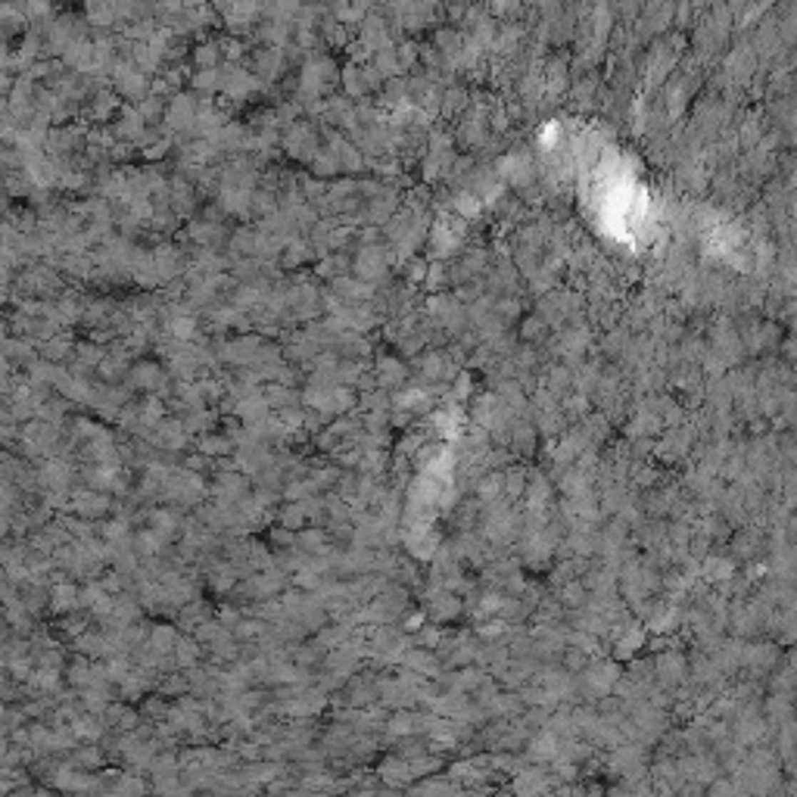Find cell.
Segmentation results:
<instances>
[{
    "instance_id": "8",
    "label": "cell",
    "mask_w": 797,
    "mask_h": 797,
    "mask_svg": "<svg viewBox=\"0 0 797 797\" xmlns=\"http://www.w3.org/2000/svg\"><path fill=\"white\" fill-rule=\"evenodd\" d=\"M113 109H116V97H113V93H97V97L91 100V116L93 118H106Z\"/></svg>"
},
{
    "instance_id": "10",
    "label": "cell",
    "mask_w": 797,
    "mask_h": 797,
    "mask_svg": "<svg viewBox=\"0 0 797 797\" xmlns=\"http://www.w3.org/2000/svg\"><path fill=\"white\" fill-rule=\"evenodd\" d=\"M4 303H10V290L0 287V305H4Z\"/></svg>"
},
{
    "instance_id": "3",
    "label": "cell",
    "mask_w": 797,
    "mask_h": 797,
    "mask_svg": "<svg viewBox=\"0 0 797 797\" xmlns=\"http://www.w3.org/2000/svg\"><path fill=\"white\" fill-rule=\"evenodd\" d=\"M63 66L66 68H75V72H88V68L93 66V44H88V41H75V44H68L63 50Z\"/></svg>"
},
{
    "instance_id": "7",
    "label": "cell",
    "mask_w": 797,
    "mask_h": 797,
    "mask_svg": "<svg viewBox=\"0 0 797 797\" xmlns=\"http://www.w3.org/2000/svg\"><path fill=\"white\" fill-rule=\"evenodd\" d=\"M159 380H162V371H159L156 365H137V367H134V377H131L134 387L150 390V387H156Z\"/></svg>"
},
{
    "instance_id": "5",
    "label": "cell",
    "mask_w": 797,
    "mask_h": 797,
    "mask_svg": "<svg viewBox=\"0 0 797 797\" xmlns=\"http://www.w3.org/2000/svg\"><path fill=\"white\" fill-rule=\"evenodd\" d=\"M116 91L125 93V97H137V93L143 91V75L137 72V68H131V66H118V72H116Z\"/></svg>"
},
{
    "instance_id": "6",
    "label": "cell",
    "mask_w": 797,
    "mask_h": 797,
    "mask_svg": "<svg viewBox=\"0 0 797 797\" xmlns=\"http://www.w3.org/2000/svg\"><path fill=\"white\" fill-rule=\"evenodd\" d=\"M31 181H29V175H25V171H6V178H4V193L10 196V200H29L31 196Z\"/></svg>"
},
{
    "instance_id": "9",
    "label": "cell",
    "mask_w": 797,
    "mask_h": 797,
    "mask_svg": "<svg viewBox=\"0 0 797 797\" xmlns=\"http://www.w3.org/2000/svg\"><path fill=\"white\" fill-rule=\"evenodd\" d=\"M196 63H200L203 68H212L218 63V50H215V44H203V47H196Z\"/></svg>"
},
{
    "instance_id": "2",
    "label": "cell",
    "mask_w": 797,
    "mask_h": 797,
    "mask_svg": "<svg viewBox=\"0 0 797 797\" xmlns=\"http://www.w3.org/2000/svg\"><path fill=\"white\" fill-rule=\"evenodd\" d=\"M38 352H41V358H44V362H50V365L66 362L68 352H72V337H68L66 330H59L56 337H50V340H44V342H38Z\"/></svg>"
},
{
    "instance_id": "1",
    "label": "cell",
    "mask_w": 797,
    "mask_h": 797,
    "mask_svg": "<svg viewBox=\"0 0 797 797\" xmlns=\"http://www.w3.org/2000/svg\"><path fill=\"white\" fill-rule=\"evenodd\" d=\"M38 342L31 340H22V337H6L4 342H0V352H4V358L10 362L13 367H29L31 362H38Z\"/></svg>"
},
{
    "instance_id": "4",
    "label": "cell",
    "mask_w": 797,
    "mask_h": 797,
    "mask_svg": "<svg viewBox=\"0 0 797 797\" xmlns=\"http://www.w3.org/2000/svg\"><path fill=\"white\" fill-rule=\"evenodd\" d=\"M287 150H290V156H296V159L312 156V150H315V137H312V131H308L305 125L290 128V134H287Z\"/></svg>"
}]
</instances>
